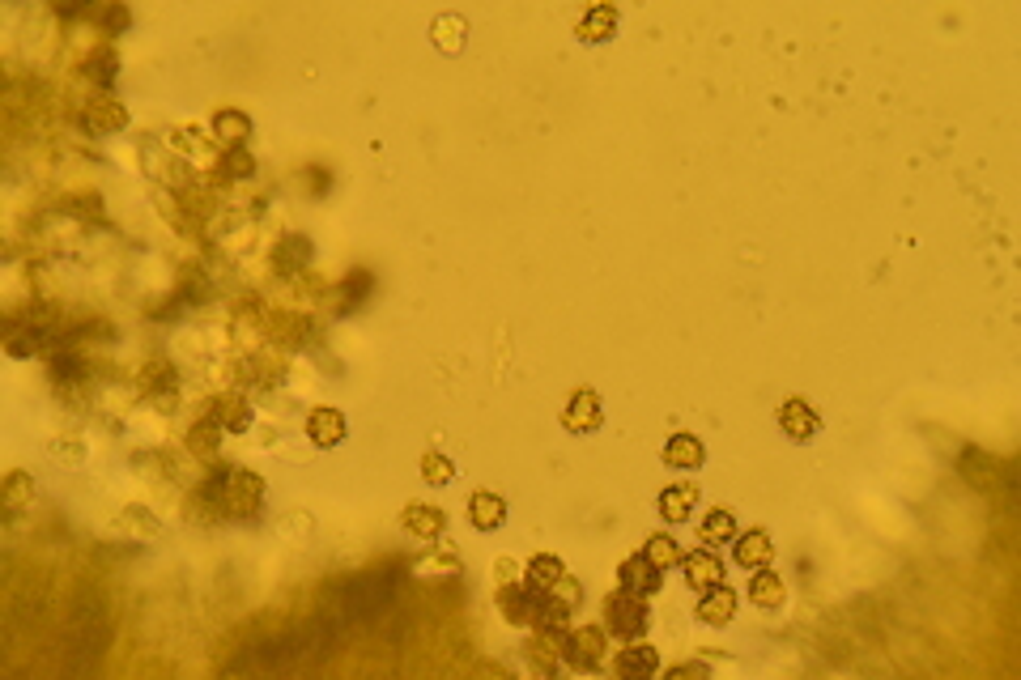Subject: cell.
Here are the masks:
<instances>
[{
    "label": "cell",
    "mask_w": 1021,
    "mask_h": 680,
    "mask_svg": "<svg viewBox=\"0 0 1021 680\" xmlns=\"http://www.w3.org/2000/svg\"><path fill=\"white\" fill-rule=\"evenodd\" d=\"M213 136L222 141L226 149H243L247 145V136H251V119L243 115V111H217L213 115Z\"/></svg>",
    "instance_id": "22"
},
{
    "label": "cell",
    "mask_w": 1021,
    "mask_h": 680,
    "mask_svg": "<svg viewBox=\"0 0 1021 680\" xmlns=\"http://www.w3.org/2000/svg\"><path fill=\"white\" fill-rule=\"evenodd\" d=\"M30 502H35V481H30L26 472H9L5 476V515H18Z\"/></svg>",
    "instance_id": "29"
},
{
    "label": "cell",
    "mask_w": 1021,
    "mask_h": 680,
    "mask_svg": "<svg viewBox=\"0 0 1021 680\" xmlns=\"http://www.w3.org/2000/svg\"><path fill=\"white\" fill-rule=\"evenodd\" d=\"M128 22H132L128 9H107V13H103V30H107V34H124Z\"/></svg>",
    "instance_id": "39"
},
{
    "label": "cell",
    "mask_w": 1021,
    "mask_h": 680,
    "mask_svg": "<svg viewBox=\"0 0 1021 680\" xmlns=\"http://www.w3.org/2000/svg\"><path fill=\"white\" fill-rule=\"evenodd\" d=\"M52 374H56V383H77V379H81V357L60 353L56 362H52Z\"/></svg>",
    "instance_id": "36"
},
{
    "label": "cell",
    "mask_w": 1021,
    "mask_h": 680,
    "mask_svg": "<svg viewBox=\"0 0 1021 680\" xmlns=\"http://www.w3.org/2000/svg\"><path fill=\"white\" fill-rule=\"evenodd\" d=\"M137 527H141L145 536H154V532H158V523H154V519H145L141 510L132 506V510H124V515H120V532H137Z\"/></svg>",
    "instance_id": "38"
},
{
    "label": "cell",
    "mask_w": 1021,
    "mask_h": 680,
    "mask_svg": "<svg viewBox=\"0 0 1021 680\" xmlns=\"http://www.w3.org/2000/svg\"><path fill=\"white\" fill-rule=\"evenodd\" d=\"M562 425L571 434H596L600 425H605V408H600V396L592 387H579L566 396L562 404Z\"/></svg>",
    "instance_id": "4"
},
{
    "label": "cell",
    "mask_w": 1021,
    "mask_h": 680,
    "mask_svg": "<svg viewBox=\"0 0 1021 680\" xmlns=\"http://www.w3.org/2000/svg\"><path fill=\"white\" fill-rule=\"evenodd\" d=\"M217 170H222L226 179H251V175H256V158H251L247 149H226L222 162H217Z\"/></svg>",
    "instance_id": "32"
},
{
    "label": "cell",
    "mask_w": 1021,
    "mask_h": 680,
    "mask_svg": "<svg viewBox=\"0 0 1021 680\" xmlns=\"http://www.w3.org/2000/svg\"><path fill=\"white\" fill-rule=\"evenodd\" d=\"M81 124H86V132H90V136H107V132L128 128V111H124L115 98L98 94L94 102H86V111H81Z\"/></svg>",
    "instance_id": "9"
},
{
    "label": "cell",
    "mask_w": 1021,
    "mask_h": 680,
    "mask_svg": "<svg viewBox=\"0 0 1021 680\" xmlns=\"http://www.w3.org/2000/svg\"><path fill=\"white\" fill-rule=\"evenodd\" d=\"M524 659L532 676H554L558 663H562V638H549V634H537L532 642H524Z\"/></svg>",
    "instance_id": "18"
},
{
    "label": "cell",
    "mask_w": 1021,
    "mask_h": 680,
    "mask_svg": "<svg viewBox=\"0 0 1021 680\" xmlns=\"http://www.w3.org/2000/svg\"><path fill=\"white\" fill-rule=\"evenodd\" d=\"M39 340H43V328H35V323H30L26 332H9V353H13V357H26V353L39 349Z\"/></svg>",
    "instance_id": "34"
},
{
    "label": "cell",
    "mask_w": 1021,
    "mask_h": 680,
    "mask_svg": "<svg viewBox=\"0 0 1021 680\" xmlns=\"http://www.w3.org/2000/svg\"><path fill=\"white\" fill-rule=\"evenodd\" d=\"M698 621L702 625H711V629H724L732 617H736V591L732 587H724V583H715V587H707L702 591V600H698Z\"/></svg>",
    "instance_id": "13"
},
{
    "label": "cell",
    "mask_w": 1021,
    "mask_h": 680,
    "mask_svg": "<svg viewBox=\"0 0 1021 680\" xmlns=\"http://www.w3.org/2000/svg\"><path fill=\"white\" fill-rule=\"evenodd\" d=\"M145 387L149 391H154V387H175V370L166 362H149L145 366Z\"/></svg>",
    "instance_id": "37"
},
{
    "label": "cell",
    "mask_w": 1021,
    "mask_h": 680,
    "mask_svg": "<svg viewBox=\"0 0 1021 680\" xmlns=\"http://www.w3.org/2000/svg\"><path fill=\"white\" fill-rule=\"evenodd\" d=\"M213 417H217V425H222V430H230V434L251 430V404L239 396V391H230V396L217 400V404H213Z\"/></svg>",
    "instance_id": "23"
},
{
    "label": "cell",
    "mask_w": 1021,
    "mask_h": 680,
    "mask_svg": "<svg viewBox=\"0 0 1021 680\" xmlns=\"http://www.w3.org/2000/svg\"><path fill=\"white\" fill-rule=\"evenodd\" d=\"M422 476H426L430 485H447L451 476H456V464H451L443 451H426V455H422Z\"/></svg>",
    "instance_id": "33"
},
{
    "label": "cell",
    "mask_w": 1021,
    "mask_h": 680,
    "mask_svg": "<svg viewBox=\"0 0 1021 680\" xmlns=\"http://www.w3.org/2000/svg\"><path fill=\"white\" fill-rule=\"evenodd\" d=\"M507 502L498 498V493H490V489H477L473 498H468V523L477 527V532H498L502 523H507Z\"/></svg>",
    "instance_id": "16"
},
{
    "label": "cell",
    "mask_w": 1021,
    "mask_h": 680,
    "mask_svg": "<svg viewBox=\"0 0 1021 680\" xmlns=\"http://www.w3.org/2000/svg\"><path fill=\"white\" fill-rule=\"evenodd\" d=\"M549 595H554L558 604H566V608H579V604H583V587H579V578H571V574H562L558 587L549 591Z\"/></svg>",
    "instance_id": "35"
},
{
    "label": "cell",
    "mask_w": 1021,
    "mask_h": 680,
    "mask_svg": "<svg viewBox=\"0 0 1021 680\" xmlns=\"http://www.w3.org/2000/svg\"><path fill=\"white\" fill-rule=\"evenodd\" d=\"M464 34H468V22H464V17H456V13H447V17H439V22L430 26L434 47H443L447 56H456V51H464Z\"/></svg>",
    "instance_id": "25"
},
{
    "label": "cell",
    "mask_w": 1021,
    "mask_h": 680,
    "mask_svg": "<svg viewBox=\"0 0 1021 680\" xmlns=\"http://www.w3.org/2000/svg\"><path fill=\"white\" fill-rule=\"evenodd\" d=\"M115 68H120V60H115V51H111V47H98L94 56L86 60V81H94V85H111V81H115Z\"/></svg>",
    "instance_id": "31"
},
{
    "label": "cell",
    "mask_w": 1021,
    "mask_h": 680,
    "mask_svg": "<svg viewBox=\"0 0 1021 680\" xmlns=\"http://www.w3.org/2000/svg\"><path fill=\"white\" fill-rule=\"evenodd\" d=\"M345 434H349V425H345V413H341V408L320 404V408H311V413H307V438H311L320 451L341 447Z\"/></svg>",
    "instance_id": "6"
},
{
    "label": "cell",
    "mask_w": 1021,
    "mask_h": 680,
    "mask_svg": "<svg viewBox=\"0 0 1021 680\" xmlns=\"http://www.w3.org/2000/svg\"><path fill=\"white\" fill-rule=\"evenodd\" d=\"M732 557H736V566H741V570H762V566H771L775 544H771V536H766L762 527H753V532H736Z\"/></svg>",
    "instance_id": "11"
},
{
    "label": "cell",
    "mask_w": 1021,
    "mask_h": 680,
    "mask_svg": "<svg viewBox=\"0 0 1021 680\" xmlns=\"http://www.w3.org/2000/svg\"><path fill=\"white\" fill-rule=\"evenodd\" d=\"M647 621H651V608H647V595H634V591H613L605 595V629L617 638H643L647 634Z\"/></svg>",
    "instance_id": "2"
},
{
    "label": "cell",
    "mask_w": 1021,
    "mask_h": 680,
    "mask_svg": "<svg viewBox=\"0 0 1021 680\" xmlns=\"http://www.w3.org/2000/svg\"><path fill=\"white\" fill-rule=\"evenodd\" d=\"M541 600H545V595L532 591L524 578H515V583H502V587H498V612H502V621H507V625H520V629L532 625Z\"/></svg>",
    "instance_id": "3"
},
{
    "label": "cell",
    "mask_w": 1021,
    "mask_h": 680,
    "mask_svg": "<svg viewBox=\"0 0 1021 680\" xmlns=\"http://www.w3.org/2000/svg\"><path fill=\"white\" fill-rule=\"evenodd\" d=\"M660 574H664V570H660L656 561H651V557L639 549L634 557H626L622 566H617V583H622L626 591H634V595H656V591H660V583H664Z\"/></svg>",
    "instance_id": "7"
},
{
    "label": "cell",
    "mask_w": 1021,
    "mask_h": 680,
    "mask_svg": "<svg viewBox=\"0 0 1021 680\" xmlns=\"http://www.w3.org/2000/svg\"><path fill=\"white\" fill-rule=\"evenodd\" d=\"M311 264V243L303 234H290L286 243L277 247V268L281 272H298V268H307Z\"/></svg>",
    "instance_id": "30"
},
{
    "label": "cell",
    "mask_w": 1021,
    "mask_h": 680,
    "mask_svg": "<svg viewBox=\"0 0 1021 680\" xmlns=\"http://www.w3.org/2000/svg\"><path fill=\"white\" fill-rule=\"evenodd\" d=\"M681 566H685V583H690L694 591H707V587H715V583H724V561H719L715 549H694V553H685Z\"/></svg>",
    "instance_id": "12"
},
{
    "label": "cell",
    "mask_w": 1021,
    "mask_h": 680,
    "mask_svg": "<svg viewBox=\"0 0 1021 680\" xmlns=\"http://www.w3.org/2000/svg\"><path fill=\"white\" fill-rule=\"evenodd\" d=\"M264 502V476L251 468H234L226 485V515H256Z\"/></svg>",
    "instance_id": "5"
},
{
    "label": "cell",
    "mask_w": 1021,
    "mask_h": 680,
    "mask_svg": "<svg viewBox=\"0 0 1021 680\" xmlns=\"http://www.w3.org/2000/svg\"><path fill=\"white\" fill-rule=\"evenodd\" d=\"M217 438H222V425H217V417L209 413L205 421H196L188 430V451L200 455V459H213L217 455Z\"/></svg>",
    "instance_id": "26"
},
{
    "label": "cell",
    "mask_w": 1021,
    "mask_h": 680,
    "mask_svg": "<svg viewBox=\"0 0 1021 680\" xmlns=\"http://www.w3.org/2000/svg\"><path fill=\"white\" fill-rule=\"evenodd\" d=\"M698 540L702 544H728V540H736V515L732 510H711V515H702V523H698Z\"/></svg>",
    "instance_id": "24"
},
{
    "label": "cell",
    "mask_w": 1021,
    "mask_h": 680,
    "mask_svg": "<svg viewBox=\"0 0 1021 680\" xmlns=\"http://www.w3.org/2000/svg\"><path fill=\"white\" fill-rule=\"evenodd\" d=\"M605 651H609L605 625H571L562 634V663L571 672H596L605 663Z\"/></svg>",
    "instance_id": "1"
},
{
    "label": "cell",
    "mask_w": 1021,
    "mask_h": 680,
    "mask_svg": "<svg viewBox=\"0 0 1021 680\" xmlns=\"http://www.w3.org/2000/svg\"><path fill=\"white\" fill-rule=\"evenodd\" d=\"M749 604L762 608V612H779L783 604H788V583H783V574H775L771 566L753 570V578H749Z\"/></svg>",
    "instance_id": "10"
},
{
    "label": "cell",
    "mask_w": 1021,
    "mask_h": 680,
    "mask_svg": "<svg viewBox=\"0 0 1021 680\" xmlns=\"http://www.w3.org/2000/svg\"><path fill=\"white\" fill-rule=\"evenodd\" d=\"M400 523H405V532H413L417 540H439L447 527V510L430 506V502H413V506H405V519Z\"/></svg>",
    "instance_id": "17"
},
{
    "label": "cell",
    "mask_w": 1021,
    "mask_h": 680,
    "mask_svg": "<svg viewBox=\"0 0 1021 680\" xmlns=\"http://www.w3.org/2000/svg\"><path fill=\"white\" fill-rule=\"evenodd\" d=\"M566 574V566H562V557H554V553H537L524 566V583L532 587V591H541V595H549L558 587V578Z\"/></svg>",
    "instance_id": "20"
},
{
    "label": "cell",
    "mask_w": 1021,
    "mask_h": 680,
    "mask_svg": "<svg viewBox=\"0 0 1021 680\" xmlns=\"http://www.w3.org/2000/svg\"><path fill=\"white\" fill-rule=\"evenodd\" d=\"M494 570H498V578H502V583H515V578H520V566H515V561H507V557H502Z\"/></svg>",
    "instance_id": "40"
},
{
    "label": "cell",
    "mask_w": 1021,
    "mask_h": 680,
    "mask_svg": "<svg viewBox=\"0 0 1021 680\" xmlns=\"http://www.w3.org/2000/svg\"><path fill=\"white\" fill-rule=\"evenodd\" d=\"M779 430L788 434L792 442H809L817 430H822V417H817V408L809 400L792 396V400L779 404Z\"/></svg>",
    "instance_id": "8"
},
{
    "label": "cell",
    "mask_w": 1021,
    "mask_h": 680,
    "mask_svg": "<svg viewBox=\"0 0 1021 680\" xmlns=\"http://www.w3.org/2000/svg\"><path fill=\"white\" fill-rule=\"evenodd\" d=\"M694 506H698V485H694V481L668 485V489L660 493V515H664V523H685Z\"/></svg>",
    "instance_id": "19"
},
{
    "label": "cell",
    "mask_w": 1021,
    "mask_h": 680,
    "mask_svg": "<svg viewBox=\"0 0 1021 680\" xmlns=\"http://www.w3.org/2000/svg\"><path fill=\"white\" fill-rule=\"evenodd\" d=\"M643 553H647L651 561H656L660 570H673V566H681V557H685V553H681V544H677L673 536H668V532H656V536H647Z\"/></svg>",
    "instance_id": "28"
},
{
    "label": "cell",
    "mask_w": 1021,
    "mask_h": 680,
    "mask_svg": "<svg viewBox=\"0 0 1021 680\" xmlns=\"http://www.w3.org/2000/svg\"><path fill=\"white\" fill-rule=\"evenodd\" d=\"M660 455H664V464L677 468V472H694V468L707 464V447H702V438H698V434H685V430L668 438Z\"/></svg>",
    "instance_id": "14"
},
{
    "label": "cell",
    "mask_w": 1021,
    "mask_h": 680,
    "mask_svg": "<svg viewBox=\"0 0 1021 680\" xmlns=\"http://www.w3.org/2000/svg\"><path fill=\"white\" fill-rule=\"evenodd\" d=\"M613 668H617V676H626V680H647V676L660 672V651L651 642L634 638V646H626V651L617 655Z\"/></svg>",
    "instance_id": "15"
},
{
    "label": "cell",
    "mask_w": 1021,
    "mask_h": 680,
    "mask_svg": "<svg viewBox=\"0 0 1021 680\" xmlns=\"http://www.w3.org/2000/svg\"><path fill=\"white\" fill-rule=\"evenodd\" d=\"M579 39L583 43H605V39H613L617 34V9L613 5H592L588 13H583V22H579Z\"/></svg>",
    "instance_id": "21"
},
{
    "label": "cell",
    "mask_w": 1021,
    "mask_h": 680,
    "mask_svg": "<svg viewBox=\"0 0 1021 680\" xmlns=\"http://www.w3.org/2000/svg\"><path fill=\"white\" fill-rule=\"evenodd\" d=\"M371 289H375V277L366 268H354L345 277V294H341V315H349V311H358V306L371 298Z\"/></svg>",
    "instance_id": "27"
}]
</instances>
